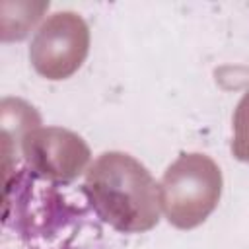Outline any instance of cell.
Segmentation results:
<instances>
[{"instance_id": "6da1fadb", "label": "cell", "mask_w": 249, "mask_h": 249, "mask_svg": "<svg viewBox=\"0 0 249 249\" xmlns=\"http://www.w3.org/2000/svg\"><path fill=\"white\" fill-rule=\"evenodd\" d=\"M2 249H105L103 220L84 187L21 167L4 191Z\"/></svg>"}, {"instance_id": "7a4b0ae2", "label": "cell", "mask_w": 249, "mask_h": 249, "mask_svg": "<svg viewBox=\"0 0 249 249\" xmlns=\"http://www.w3.org/2000/svg\"><path fill=\"white\" fill-rule=\"evenodd\" d=\"M84 191L97 216L119 231H142L158 222V185L126 154H103L88 171Z\"/></svg>"}]
</instances>
